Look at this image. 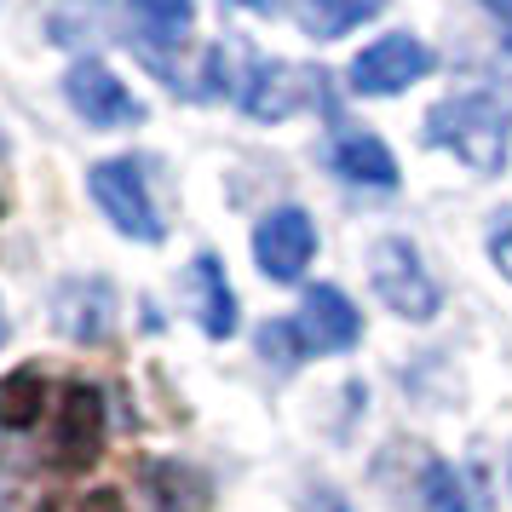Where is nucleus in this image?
Instances as JSON below:
<instances>
[{"instance_id":"obj_7","label":"nucleus","mask_w":512,"mask_h":512,"mask_svg":"<svg viewBox=\"0 0 512 512\" xmlns=\"http://www.w3.org/2000/svg\"><path fill=\"white\" fill-rule=\"evenodd\" d=\"M64 93H70L75 116L87 121V127H139L144 121V104L127 93V81H121L116 70H104L98 58L75 64V70L64 75Z\"/></svg>"},{"instance_id":"obj_10","label":"nucleus","mask_w":512,"mask_h":512,"mask_svg":"<svg viewBox=\"0 0 512 512\" xmlns=\"http://www.w3.org/2000/svg\"><path fill=\"white\" fill-rule=\"evenodd\" d=\"M300 340L305 351H351L357 346V334H363V317H357V305L340 294V288H311L300 305Z\"/></svg>"},{"instance_id":"obj_18","label":"nucleus","mask_w":512,"mask_h":512,"mask_svg":"<svg viewBox=\"0 0 512 512\" xmlns=\"http://www.w3.org/2000/svg\"><path fill=\"white\" fill-rule=\"evenodd\" d=\"M259 351H265V357H271L277 369H294V357L305 351L300 323H294V317H277V323H271L265 334H259Z\"/></svg>"},{"instance_id":"obj_20","label":"nucleus","mask_w":512,"mask_h":512,"mask_svg":"<svg viewBox=\"0 0 512 512\" xmlns=\"http://www.w3.org/2000/svg\"><path fill=\"white\" fill-rule=\"evenodd\" d=\"M489 12H495V24H501V35H507V47H512V0H484Z\"/></svg>"},{"instance_id":"obj_12","label":"nucleus","mask_w":512,"mask_h":512,"mask_svg":"<svg viewBox=\"0 0 512 512\" xmlns=\"http://www.w3.org/2000/svg\"><path fill=\"white\" fill-rule=\"evenodd\" d=\"M328 162H334V173H340V179H351V185H369V190H392L397 185L392 150L374 139V133H334V144H328Z\"/></svg>"},{"instance_id":"obj_8","label":"nucleus","mask_w":512,"mask_h":512,"mask_svg":"<svg viewBox=\"0 0 512 512\" xmlns=\"http://www.w3.org/2000/svg\"><path fill=\"white\" fill-rule=\"evenodd\" d=\"M323 98V75L305 64H254L242 81V110L254 121H282Z\"/></svg>"},{"instance_id":"obj_17","label":"nucleus","mask_w":512,"mask_h":512,"mask_svg":"<svg viewBox=\"0 0 512 512\" xmlns=\"http://www.w3.org/2000/svg\"><path fill=\"white\" fill-rule=\"evenodd\" d=\"M420 501H426V512H478V501L466 495L461 472L455 466H426V484H420Z\"/></svg>"},{"instance_id":"obj_6","label":"nucleus","mask_w":512,"mask_h":512,"mask_svg":"<svg viewBox=\"0 0 512 512\" xmlns=\"http://www.w3.org/2000/svg\"><path fill=\"white\" fill-rule=\"evenodd\" d=\"M311 254H317V225H311V213L277 208V213L259 219L254 259H259V271H265L271 282H300L305 265H311Z\"/></svg>"},{"instance_id":"obj_19","label":"nucleus","mask_w":512,"mask_h":512,"mask_svg":"<svg viewBox=\"0 0 512 512\" xmlns=\"http://www.w3.org/2000/svg\"><path fill=\"white\" fill-rule=\"evenodd\" d=\"M489 259H495V271L512 282V208L495 213V225H489Z\"/></svg>"},{"instance_id":"obj_1","label":"nucleus","mask_w":512,"mask_h":512,"mask_svg":"<svg viewBox=\"0 0 512 512\" xmlns=\"http://www.w3.org/2000/svg\"><path fill=\"white\" fill-rule=\"evenodd\" d=\"M507 133L512 116L489 93H455L426 110V139L455 150L472 173H501L507 167Z\"/></svg>"},{"instance_id":"obj_9","label":"nucleus","mask_w":512,"mask_h":512,"mask_svg":"<svg viewBox=\"0 0 512 512\" xmlns=\"http://www.w3.org/2000/svg\"><path fill=\"white\" fill-rule=\"evenodd\" d=\"M52 317H58V328L70 334L75 346H104L110 323H116V294H110V282H98V277H75L58 288Z\"/></svg>"},{"instance_id":"obj_22","label":"nucleus","mask_w":512,"mask_h":512,"mask_svg":"<svg viewBox=\"0 0 512 512\" xmlns=\"http://www.w3.org/2000/svg\"><path fill=\"white\" fill-rule=\"evenodd\" d=\"M236 6H248V12H271L277 0H236Z\"/></svg>"},{"instance_id":"obj_11","label":"nucleus","mask_w":512,"mask_h":512,"mask_svg":"<svg viewBox=\"0 0 512 512\" xmlns=\"http://www.w3.org/2000/svg\"><path fill=\"white\" fill-rule=\"evenodd\" d=\"M185 300H190V317L202 323L208 340H231V334H236V294H231V282H225L219 254H196V259H190Z\"/></svg>"},{"instance_id":"obj_16","label":"nucleus","mask_w":512,"mask_h":512,"mask_svg":"<svg viewBox=\"0 0 512 512\" xmlns=\"http://www.w3.org/2000/svg\"><path fill=\"white\" fill-rule=\"evenodd\" d=\"M139 24L156 35V41H185L190 18H196V0H133Z\"/></svg>"},{"instance_id":"obj_23","label":"nucleus","mask_w":512,"mask_h":512,"mask_svg":"<svg viewBox=\"0 0 512 512\" xmlns=\"http://www.w3.org/2000/svg\"><path fill=\"white\" fill-rule=\"evenodd\" d=\"M0 340H6V311H0Z\"/></svg>"},{"instance_id":"obj_13","label":"nucleus","mask_w":512,"mask_h":512,"mask_svg":"<svg viewBox=\"0 0 512 512\" xmlns=\"http://www.w3.org/2000/svg\"><path fill=\"white\" fill-rule=\"evenodd\" d=\"M144 501H150V512H208V484L179 461H150L144 466Z\"/></svg>"},{"instance_id":"obj_15","label":"nucleus","mask_w":512,"mask_h":512,"mask_svg":"<svg viewBox=\"0 0 512 512\" xmlns=\"http://www.w3.org/2000/svg\"><path fill=\"white\" fill-rule=\"evenodd\" d=\"M386 0H300V24L317 41H340L346 29H357L363 18H374Z\"/></svg>"},{"instance_id":"obj_5","label":"nucleus","mask_w":512,"mask_h":512,"mask_svg":"<svg viewBox=\"0 0 512 512\" xmlns=\"http://www.w3.org/2000/svg\"><path fill=\"white\" fill-rule=\"evenodd\" d=\"M420 75H432V47L415 41V35H386V41H374V47L357 52L351 87L363 98H392L403 87H415Z\"/></svg>"},{"instance_id":"obj_4","label":"nucleus","mask_w":512,"mask_h":512,"mask_svg":"<svg viewBox=\"0 0 512 512\" xmlns=\"http://www.w3.org/2000/svg\"><path fill=\"white\" fill-rule=\"evenodd\" d=\"M98 449H104V392L87 386V380H70L64 403H58V420H52V466L81 472V466L98 461Z\"/></svg>"},{"instance_id":"obj_2","label":"nucleus","mask_w":512,"mask_h":512,"mask_svg":"<svg viewBox=\"0 0 512 512\" xmlns=\"http://www.w3.org/2000/svg\"><path fill=\"white\" fill-rule=\"evenodd\" d=\"M87 190H93V202L104 208V219L116 225L121 236H133V242H162V213L150 202V185H144V167L116 156V162H98L87 173Z\"/></svg>"},{"instance_id":"obj_14","label":"nucleus","mask_w":512,"mask_h":512,"mask_svg":"<svg viewBox=\"0 0 512 512\" xmlns=\"http://www.w3.org/2000/svg\"><path fill=\"white\" fill-rule=\"evenodd\" d=\"M41 409H47V380H41V369H12L0 380V426L6 432L35 426Z\"/></svg>"},{"instance_id":"obj_21","label":"nucleus","mask_w":512,"mask_h":512,"mask_svg":"<svg viewBox=\"0 0 512 512\" xmlns=\"http://www.w3.org/2000/svg\"><path fill=\"white\" fill-rule=\"evenodd\" d=\"M87 512H121V495L116 489H98L93 501H87Z\"/></svg>"},{"instance_id":"obj_3","label":"nucleus","mask_w":512,"mask_h":512,"mask_svg":"<svg viewBox=\"0 0 512 512\" xmlns=\"http://www.w3.org/2000/svg\"><path fill=\"white\" fill-rule=\"evenodd\" d=\"M369 277H374V294L392 305L397 317H409V323H432L438 317V282L426 277V265L420 254L403 242V236H386V242H374L369 254Z\"/></svg>"}]
</instances>
